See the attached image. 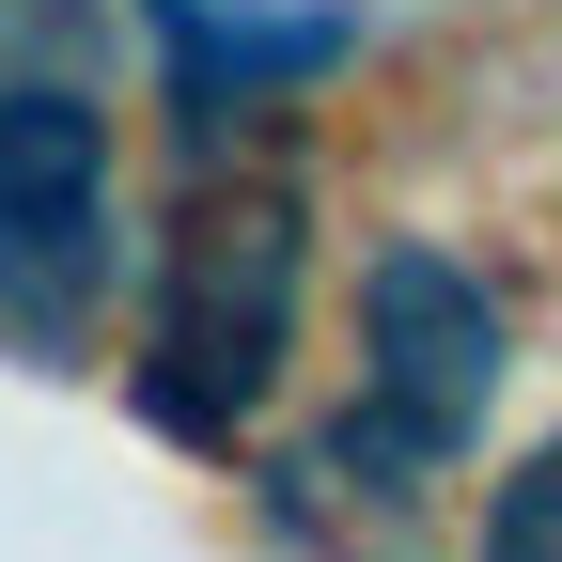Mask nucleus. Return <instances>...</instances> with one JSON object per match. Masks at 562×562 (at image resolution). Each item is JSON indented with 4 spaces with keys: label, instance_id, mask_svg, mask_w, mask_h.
Segmentation results:
<instances>
[{
    "label": "nucleus",
    "instance_id": "3",
    "mask_svg": "<svg viewBox=\"0 0 562 562\" xmlns=\"http://www.w3.org/2000/svg\"><path fill=\"white\" fill-rule=\"evenodd\" d=\"M110 281V110L94 79L0 63V313L79 328Z\"/></svg>",
    "mask_w": 562,
    "mask_h": 562
},
{
    "label": "nucleus",
    "instance_id": "2",
    "mask_svg": "<svg viewBox=\"0 0 562 562\" xmlns=\"http://www.w3.org/2000/svg\"><path fill=\"white\" fill-rule=\"evenodd\" d=\"M501 375H516V360H501V297H484L453 250L391 235V250L360 266V406H344L281 484H375V501H406V484H438V469L484 438Z\"/></svg>",
    "mask_w": 562,
    "mask_h": 562
},
{
    "label": "nucleus",
    "instance_id": "5",
    "mask_svg": "<svg viewBox=\"0 0 562 562\" xmlns=\"http://www.w3.org/2000/svg\"><path fill=\"white\" fill-rule=\"evenodd\" d=\"M0 63H32V79H94V63H110V0H0Z\"/></svg>",
    "mask_w": 562,
    "mask_h": 562
},
{
    "label": "nucleus",
    "instance_id": "4",
    "mask_svg": "<svg viewBox=\"0 0 562 562\" xmlns=\"http://www.w3.org/2000/svg\"><path fill=\"white\" fill-rule=\"evenodd\" d=\"M140 32H157V79H172V110L203 140L250 125V110H281L297 79H328V63L360 47L344 0H140Z\"/></svg>",
    "mask_w": 562,
    "mask_h": 562
},
{
    "label": "nucleus",
    "instance_id": "6",
    "mask_svg": "<svg viewBox=\"0 0 562 562\" xmlns=\"http://www.w3.org/2000/svg\"><path fill=\"white\" fill-rule=\"evenodd\" d=\"M484 547H516V562H562V438H531L501 469V501H484Z\"/></svg>",
    "mask_w": 562,
    "mask_h": 562
},
{
    "label": "nucleus",
    "instance_id": "1",
    "mask_svg": "<svg viewBox=\"0 0 562 562\" xmlns=\"http://www.w3.org/2000/svg\"><path fill=\"white\" fill-rule=\"evenodd\" d=\"M297 297H313V220L281 172H203L157 235L140 281V422L188 453H235L281 360H297Z\"/></svg>",
    "mask_w": 562,
    "mask_h": 562
}]
</instances>
